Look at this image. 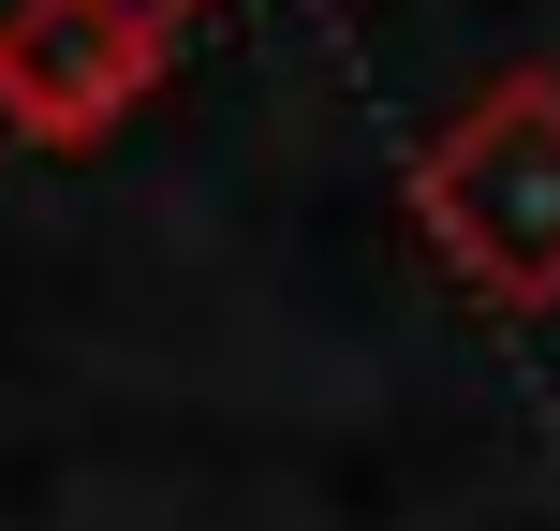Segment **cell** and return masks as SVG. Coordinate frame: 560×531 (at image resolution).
<instances>
[{
  "mask_svg": "<svg viewBox=\"0 0 560 531\" xmlns=\"http://www.w3.org/2000/svg\"><path fill=\"white\" fill-rule=\"evenodd\" d=\"M428 222L472 280L560 296V89L546 74H502L457 118V148H428Z\"/></svg>",
  "mask_w": 560,
  "mask_h": 531,
  "instance_id": "6da1fadb",
  "label": "cell"
},
{
  "mask_svg": "<svg viewBox=\"0 0 560 531\" xmlns=\"http://www.w3.org/2000/svg\"><path fill=\"white\" fill-rule=\"evenodd\" d=\"M207 0H0V104L15 134H104Z\"/></svg>",
  "mask_w": 560,
  "mask_h": 531,
  "instance_id": "7a4b0ae2",
  "label": "cell"
}]
</instances>
